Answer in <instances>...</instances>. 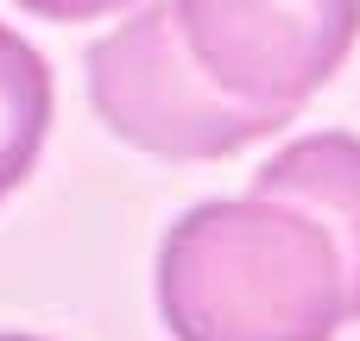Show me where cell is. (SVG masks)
Instances as JSON below:
<instances>
[{
    "label": "cell",
    "mask_w": 360,
    "mask_h": 341,
    "mask_svg": "<svg viewBox=\"0 0 360 341\" xmlns=\"http://www.w3.org/2000/svg\"><path fill=\"white\" fill-rule=\"evenodd\" d=\"M89 101L114 139L152 158H234L291 120L215 89L209 70L190 57L171 0L139 6L89 44Z\"/></svg>",
    "instance_id": "obj_2"
},
{
    "label": "cell",
    "mask_w": 360,
    "mask_h": 341,
    "mask_svg": "<svg viewBox=\"0 0 360 341\" xmlns=\"http://www.w3.org/2000/svg\"><path fill=\"white\" fill-rule=\"evenodd\" d=\"M215 89L297 114L354 51L360 0H171Z\"/></svg>",
    "instance_id": "obj_3"
},
{
    "label": "cell",
    "mask_w": 360,
    "mask_h": 341,
    "mask_svg": "<svg viewBox=\"0 0 360 341\" xmlns=\"http://www.w3.org/2000/svg\"><path fill=\"white\" fill-rule=\"evenodd\" d=\"M253 196L304 209L342 253L348 285V323H360V139L354 133H310L285 152H272L253 171Z\"/></svg>",
    "instance_id": "obj_4"
},
{
    "label": "cell",
    "mask_w": 360,
    "mask_h": 341,
    "mask_svg": "<svg viewBox=\"0 0 360 341\" xmlns=\"http://www.w3.org/2000/svg\"><path fill=\"white\" fill-rule=\"evenodd\" d=\"M19 13L32 19H57V25H76V19H108V13H127L133 0H13Z\"/></svg>",
    "instance_id": "obj_6"
},
{
    "label": "cell",
    "mask_w": 360,
    "mask_h": 341,
    "mask_svg": "<svg viewBox=\"0 0 360 341\" xmlns=\"http://www.w3.org/2000/svg\"><path fill=\"white\" fill-rule=\"evenodd\" d=\"M44 133H51V70L13 25H0V202L32 177Z\"/></svg>",
    "instance_id": "obj_5"
},
{
    "label": "cell",
    "mask_w": 360,
    "mask_h": 341,
    "mask_svg": "<svg viewBox=\"0 0 360 341\" xmlns=\"http://www.w3.org/2000/svg\"><path fill=\"white\" fill-rule=\"evenodd\" d=\"M0 341H38V335H0Z\"/></svg>",
    "instance_id": "obj_7"
},
{
    "label": "cell",
    "mask_w": 360,
    "mask_h": 341,
    "mask_svg": "<svg viewBox=\"0 0 360 341\" xmlns=\"http://www.w3.org/2000/svg\"><path fill=\"white\" fill-rule=\"evenodd\" d=\"M158 316L177 341H335L342 253L291 202H196L158 247Z\"/></svg>",
    "instance_id": "obj_1"
}]
</instances>
